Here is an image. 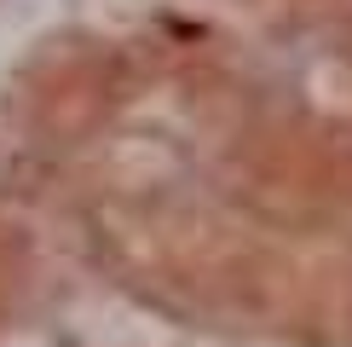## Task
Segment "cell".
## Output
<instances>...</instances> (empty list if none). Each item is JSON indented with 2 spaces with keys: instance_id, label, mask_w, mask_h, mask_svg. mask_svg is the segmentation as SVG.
Returning a JSON list of instances; mask_svg holds the SVG:
<instances>
[]
</instances>
